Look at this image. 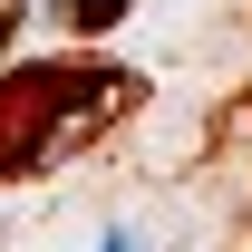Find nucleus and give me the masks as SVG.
Segmentation results:
<instances>
[{
    "instance_id": "f257e3e1",
    "label": "nucleus",
    "mask_w": 252,
    "mask_h": 252,
    "mask_svg": "<svg viewBox=\"0 0 252 252\" xmlns=\"http://www.w3.org/2000/svg\"><path fill=\"white\" fill-rule=\"evenodd\" d=\"M126 97H136V78L107 68V59H30V68H10L0 78V185L68 165L97 126L126 117Z\"/></svg>"
},
{
    "instance_id": "f03ea898",
    "label": "nucleus",
    "mask_w": 252,
    "mask_h": 252,
    "mask_svg": "<svg viewBox=\"0 0 252 252\" xmlns=\"http://www.w3.org/2000/svg\"><path fill=\"white\" fill-rule=\"evenodd\" d=\"M49 20L78 30V39H97V30H117V20H126V0H49Z\"/></svg>"
}]
</instances>
